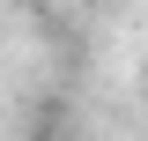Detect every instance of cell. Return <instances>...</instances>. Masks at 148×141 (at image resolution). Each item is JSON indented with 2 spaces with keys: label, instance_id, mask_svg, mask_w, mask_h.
<instances>
[{
  "label": "cell",
  "instance_id": "1",
  "mask_svg": "<svg viewBox=\"0 0 148 141\" xmlns=\"http://www.w3.org/2000/svg\"><path fill=\"white\" fill-rule=\"evenodd\" d=\"M52 141H67V134H52Z\"/></svg>",
  "mask_w": 148,
  "mask_h": 141
}]
</instances>
